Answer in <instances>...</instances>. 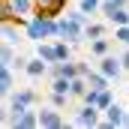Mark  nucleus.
<instances>
[{"label": "nucleus", "instance_id": "obj_1", "mask_svg": "<svg viewBox=\"0 0 129 129\" xmlns=\"http://www.w3.org/2000/svg\"><path fill=\"white\" fill-rule=\"evenodd\" d=\"M24 33H27V39H30V42H45V39H57V18H51V15H42V12H36L30 21L24 24Z\"/></svg>", "mask_w": 129, "mask_h": 129}, {"label": "nucleus", "instance_id": "obj_2", "mask_svg": "<svg viewBox=\"0 0 129 129\" xmlns=\"http://www.w3.org/2000/svg\"><path fill=\"white\" fill-rule=\"evenodd\" d=\"M57 39H66V42H72V45H81L84 42V24H78L75 18H57Z\"/></svg>", "mask_w": 129, "mask_h": 129}, {"label": "nucleus", "instance_id": "obj_3", "mask_svg": "<svg viewBox=\"0 0 129 129\" xmlns=\"http://www.w3.org/2000/svg\"><path fill=\"white\" fill-rule=\"evenodd\" d=\"M6 6H9V18H15L21 24H27L33 15L39 12V3L36 0H6Z\"/></svg>", "mask_w": 129, "mask_h": 129}, {"label": "nucleus", "instance_id": "obj_4", "mask_svg": "<svg viewBox=\"0 0 129 129\" xmlns=\"http://www.w3.org/2000/svg\"><path fill=\"white\" fill-rule=\"evenodd\" d=\"M63 126H66L63 108H57V105H42L39 108V129H63Z\"/></svg>", "mask_w": 129, "mask_h": 129}, {"label": "nucleus", "instance_id": "obj_5", "mask_svg": "<svg viewBox=\"0 0 129 129\" xmlns=\"http://www.w3.org/2000/svg\"><path fill=\"white\" fill-rule=\"evenodd\" d=\"M102 114H105V117L99 120V126H102V129H114V126H126V114H129V108L117 105V102H111V105H108Z\"/></svg>", "mask_w": 129, "mask_h": 129}, {"label": "nucleus", "instance_id": "obj_6", "mask_svg": "<svg viewBox=\"0 0 129 129\" xmlns=\"http://www.w3.org/2000/svg\"><path fill=\"white\" fill-rule=\"evenodd\" d=\"M99 114H102V108H96V105H87V102H84L81 108H75L72 123H75V126H90V129H93V126H99V120H102Z\"/></svg>", "mask_w": 129, "mask_h": 129}, {"label": "nucleus", "instance_id": "obj_7", "mask_svg": "<svg viewBox=\"0 0 129 129\" xmlns=\"http://www.w3.org/2000/svg\"><path fill=\"white\" fill-rule=\"evenodd\" d=\"M21 36H27L21 21H15V18H3V21H0V39H3V42L18 45V42H21Z\"/></svg>", "mask_w": 129, "mask_h": 129}, {"label": "nucleus", "instance_id": "obj_8", "mask_svg": "<svg viewBox=\"0 0 129 129\" xmlns=\"http://www.w3.org/2000/svg\"><path fill=\"white\" fill-rule=\"evenodd\" d=\"M96 69H99V72H105L111 81H117V78L126 72V69H123V60H120V57H114V54H105V57H99V66H96Z\"/></svg>", "mask_w": 129, "mask_h": 129}, {"label": "nucleus", "instance_id": "obj_9", "mask_svg": "<svg viewBox=\"0 0 129 129\" xmlns=\"http://www.w3.org/2000/svg\"><path fill=\"white\" fill-rule=\"evenodd\" d=\"M12 129H39V108H27L15 117V126Z\"/></svg>", "mask_w": 129, "mask_h": 129}, {"label": "nucleus", "instance_id": "obj_10", "mask_svg": "<svg viewBox=\"0 0 129 129\" xmlns=\"http://www.w3.org/2000/svg\"><path fill=\"white\" fill-rule=\"evenodd\" d=\"M36 54L45 60V63H60V57H57V45H54V39H45V42H36Z\"/></svg>", "mask_w": 129, "mask_h": 129}, {"label": "nucleus", "instance_id": "obj_11", "mask_svg": "<svg viewBox=\"0 0 129 129\" xmlns=\"http://www.w3.org/2000/svg\"><path fill=\"white\" fill-rule=\"evenodd\" d=\"M48 66H51V63H45V60L36 54V57H30V63H27V69H24V72L30 75L33 81H36V78H48Z\"/></svg>", "mask_w": 129, "mask_h": 129}, {"label": "nucleus", "instance_id": "obj_12", "mask_svg": "<svg viewBox=\"0 0 129 129\" xmlns=\"http://www.w3.org/2000/svg\"><path fill=\"white\" fill-rule=\"evenodd\" d=\"M15 69L12 66H0V93L3 96H9L12 90H15V75H12Z\"/></svg>", "mask_w": 129, "mask_h": 129}, {"label": "nucleus", "instance_id": "obj_13", "mask_svg": "<svg viewBox=\"0 0 129 129\" xmlns=\"http://www.w3.org/2000/svg\"><path fill=\"white\" fill-rule=\"evenodd\" d=\"M39 3V12L42 15H51V18H60V12H63L66 0H36Z\"/></svg>", "mask_w": 129, "mask_h": 129}, {"label": "nucleus", "instance_id": "obj_14", "mask_svg": "<svg viewBox=\"0 0 129 129\" xmlns=\"http://www.w3.org/2000/svg\"><path fill=\"white\" fill-rule=\"evenodd\" d=\"M111 42H114V39H108V36L90 39V54H93V57H105V54H111Z\"/></svg>", "mask_w": 129, "mask_h": 129}, {"label": "nucleus", "instance_id": "obj_15", "mask_svg": "<svg viewBox=\"0 0 129 129\" xmlns=\"http://www.w3.org/2000/svg\"><path fill=\"white\" fill-rule=\"evenodd\" d=\"M87 84H90L93 90H108V87H111V78H108L105 72H99V69H90V75H87Z\"/></svg>", "mask_w": 129, "mask_h": 129}, {"label": "nucleus", "instance_id": "obj_16", "mask_svg": "<svg viewBox=\"0 0 129 129\" xmlns=\"http://www.w3.org/2000/svg\"><path fill=\"white\" fill-rule=\"evenodd\" d=\"M90 90V84H87V78L84 75H75L72 78V87H69V93H72V99H81L84 93Z\"/></svg>", "mask_w": 129, "mask_h": 129}, {"label": "nucleus", "instance_id": "obj_17", "mask_svg": "<svg viewBox=\"0 0 129 129\" xmlns=\"http://www.w3.org/2000/svg\"><path fill=\"white\" fill-rule=\"evenodd\" d=\"M69 87H72V78H66V75H57V78H51V87H48V90H54V93H66V96H72V93H69Z\"/></svg>", "mask_w": 129, "mask_h": 129}, {"label": "nucleus", "instance_id": "obj_18", "mask_svg": "<svg viewBox=\"0 0 129 129\" xmlns=\"http://www.w3.org/2000/svg\"><path fill=\"white\" fill-rule=\"evenodd\" d=\"M15 45H9V42H3V48H0V66H12L15 63Z\"/></svg>", "mask_w": 129, "mask_h": 129}, {"label": "nucleus", "instance_id": "obj_19", "mask_svg": "<svg viewBox=\"0 0 129 129\" xmlns=\"http://www.w3.org/2000/svg\"><path fill=\"white\" fill-rule=\"evenodd\" d=\"M108 21H111L114 27H120V24H129V9H126V6H117V9L108 15Z\"/></svg>", "mask_w": 129, "mask_h": 129}, {"label": "nucleus", "instance_id": "obj_20", "mask_svg": "<svg viewBox=\"0 0 129 129\" xmlns=\"http://www.w3.org/2000/svg\"><path fill=\"white\" fill-rule=\"evenodd\" d=\"M105 24H96V21H90V24H87V27H84V39H87V42H90V39H99V36H105Z\"/></svg>", "mask_w": 129, "mask_h": 129}, {"label": "nucleus", "instance_id": "obj_21", "mask_svg": "<svg viewBox=\"0 0 129 129\" xmlns=\"http://www.w3.org/2000/svg\"><path fill=\"white\" fill-rule=\"evenodd\" d=\"M114 42H120L123 48L129 45V24H120V27H114Z\"/></svg>", "mask_w": 129, "mask_h": 129}, {"label": "nucleus", "instance_id": "obj_22", "mask_svg": "<svg viewBox=\"0 0 129 129\" xmlns=\"http://www.w3.org/2000/svg\"><path fill=\"white\" fill-rule=\"evenodd\" d=\"M99 6H102V0H81V3H78V9H84L87 15H96Z\"/></svg>", "mask_w": 129, "mask_h": 129}, {"label": "nucleus", "instance_id": "obj_23", "mask_svg": "<svg viewBox=\"0 0 129 129\" xmlns=\"http://www.w3.org/2000/svg\"><path fill=\"white\" fill-rule=\"evenodd\" d=\"M66 93H54V90H48V102H51V105H57V108H66Z\"/></svg>", "mask_w": 129, "mask_h": 129}, {"label": "nucleus", "instance_id": "obj_24", "mask_svg": "<svg viewBox=\"0 0 129 129\" xmlns=\"http://www.w3.org/2000/svg\"><path fill=\"white\" fill-rule=\"evenodd\" d=\"M78 72L87 78V75H90V63H87V60H78Z\"/></svg>", "mask_w": 129, "mask_h": 129}, {"label": "nucleus", "instance_id": "obj_25", "mask_svg": "<svg viewBox=\"0 0 129 129\" xmlns=\"http://www.w3.org/2000/svg\"><path fill=\"white\" fill-rule=\"evenodd\" d=\"M120 60H123V69H126V72H129V45H126V48H123V54H120Z\"/></svg>", "mask_w": 129, "mask_h": 129}, {"label": "nucleus", "instance_id": "obj_26", "mask_svg": "<svg viewBox=\"0 0 129 129\" xmlns=\"http://www.w3.org/2000/svg\"><path fill=\"white\" fill-rule=\"evenodd\" d=\"M114 3H117V6H126V3H129V0H114Z\"/></svg>", "mask_w": 129, "mask_h": 129}, {"label": "nucleus", "instance_id": "obj_27", "mask_svg": "<svg viewBox=\"0 0 129 129\" xmlns=\"http://www.w3.org/2000/svg\"><path fill=\"white\" fill-rule=\"evenodd\" d=\"M126 126H129V114H126Z\"/></svg>", "mask_w": 129, "mask_h": 129}]
</instances>
